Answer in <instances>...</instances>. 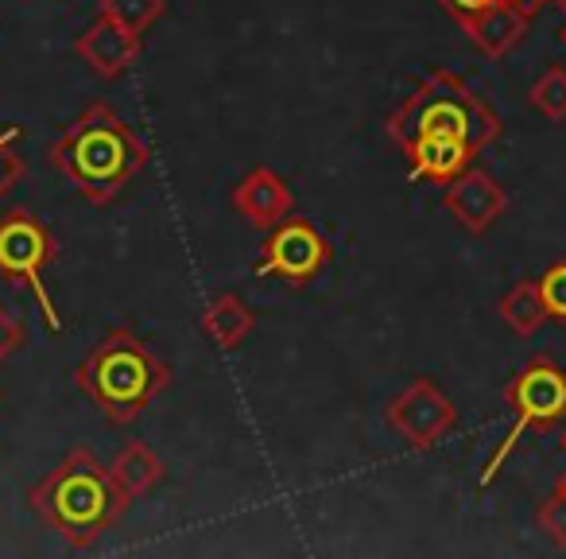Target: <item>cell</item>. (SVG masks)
Here are the masks:
<instances>
[{"mask_svg":"<svg viewBox=\"0 0 566 559\" xmlns=\"http://www.w3.org/2000/svg\"><path fill=\"white\" fill-rule=\"evenodd\" d=\"M51 257H55V237H51L48 221L40 214L24 210V206H12V210L0 214V276L12 280L17 288H28L51 331L63 334L66 323L48 292V276H43Z\"/></svg>","mask_w":566,"mask_h":559,"instance_id":"5b68a950","label":"cell"},{"mask_svg":"<svg viewBox=\"0 0 566 559\" xmlns=\"http://www.w3.org/2000/svg\"><path fill=\"white\" fill-rule=\"evenodd\" d=\"M439 4H442V9H447L454 20H465V17H473V12L493 9L496 0H439Z\"/></svg>","mask_w":566,"mask_h":559,"instance_id":"603a6c76","label":"cell"},{"mask_svg":"<svg viewBox=\"0 0 566 559\" xmlns=\"http://www.w3.org/2000/svg\"><path fill=\"white\" fill-rule=\"evenodd\" d=\"M447 210L454 214V221L470 234H485L504 210H509V190L493 179L481 167L462 172L454 183H447V195H442Z\"/></svg>","mask_w":566,"mask_h":559,"instance_id":"9c48e42d","label":"cell"},{"mask_svg":"<svg viewBox=\"0 0 566 559\" xmlns=\"http://www.w3.org/2000/svg\"><path fill=\"white\" fill-rule=\"evenodd\" d=\"M97 9H102V17H113L117 24L144 35L167 12V0H97Z\"/></svg>","mask_w":566,"mask_h":559,"instance_id":"e0dca14e","label":"cell"},{"mask_svg":"<svg viewBox=\"0 0 566 559\" xmlns=\"http://www.w3.org/2000/svg\"><path fill=\"white\" fill-rule=\"evenodd\" d=\"M532 4L524 0H496L493 9L485 12H473V17L458 20L462 32L473 40V48L489 59H504L512 48H520V40L527 35L532 28Z\"/></svg>","mask_w":566,"mask_h":559,"instance_id":"8fae6325","label":"cell"},{"mask_svg":"<svg viewBox=\"0 0 566 559\" xmlns=\"http://www.w3.org/2000/svg\"><path fill=\"white\" fill-rule=\"evenodd\" d=\"M28 159L20 156V125H0V198L24 179Z\"/></svg>","mask_w":566,"mask_h":559,"instance_id":"d6986e66","label":"cell"},{"mask_svg":"<svg viewBox=\"0 0 566 559\" xmlns=\"http://www.w3.org/2000/svg\"><path fill=\"white\" fill-rule=\"evenodd\" d=\"M252 327H256V315H252V308L244 300H237V296H218V300L206 308L202 315V331L206 339H213V346L221 350H237L244 339L252 334Z\"/></svg>","mask_w":566,"mask_h":559,"instance_id":"5bb4252c","label":"cell"},{"mask_svg":"<svg viewBox=\"0 0 566 559\" xmlns=\"http://www.w3.org/2000/svg\"><path fill=\"white\" fill-rule=\"evenodd\" d=\"M501 319L509 323V331H516L520 339L535 334L547 323V303H543V288L539 280H520L509 288V296L501 300Z\"/></svg>","mask_w":566,"mask_h":559,"instance_id":"2e32d148","label":"cell"},{"mask_svg":"<svg viewBox=\"0 0 566 559\" xmlns=\"http://www.w3.org/2000/svg\"><path fill=\"white\" fill-rule=\"evenodd\" d=\"M151 159L148 144L117 117L105 102H94L59 133L51 144L55 172L78 190L86 203L109 206L133 175Z\"/></svg>","mask_w":566,"mask_h":559,"instance_id":"6da1fadb","label":"cell"},{"mask_svg":"<svg viewBox=\"0 0 566 559\" xmlns=\"http://www.w3.org/2000/svg\"><path fill=\"white\" fill-rule=\"evenodd\" d=\"M539 528L547 532V540L555 544V548H566V494H551L547 501H539Z\"/></svg>","mask_w":566,"mask_h":559,"instance_id":"44dd1931","label":"cell"},{"mask_svg":"<svg viewBox=\"0 0 566 559\" xmlns=\"http://www.w3.org/2000/svg\"><path fill=\"white\" fill-rule=\"evenodd\" d=\"M233 206L244 221H252L256 229H272L275 221H283L295 210V190L287 187L283 175H275L272 167H252L233 190Z\"/></svg>","mask_w":566,"mask_h":559,"instance_id":"7c38bea8","label":"cell"},{"mask_svg":"<svg viewBox=\"0 0 566 559\" xmlns=\"http://www.w3.org/2000/svg\"><path fill=\"white\" fill-rule=\"evenodd\" d=\"M388 424L408 447L431 451L442 443L458 424V408L431 377H416L392 404H388Z\"/></svg>","mask_w":566,"mask_h":559,"instance_id":"ba28073f","label":"cell"},{"mask_svg":"<svg viewBox=\"0 0 566 559\" xmlns=\"http://www.w3.org/2000/svg\"><path fill=\"white\" fill-rule=\"evenodd\" d=\"M28 346V327L9 303H0V365Z\"/></svg>","mask_w":566,"mask_h":559,"instance_id":"7402d4cb","label":"cell"},{"mask_svg":"<svg viewBox=\"0 0 566 559\" xmlns=\"http://www.w3.org/2000/svg\"><path fill=\"white\" fill-rule=\"evenodd\" d=\"M331 241L318 234L315 221L307 218H287L275 221L268 241L260 245V257H256V276H275L283 284L292 288H303L311 284L326 265H331Z\"/></svg>","mask_w":566,"mask_h":559,"instance_id":"52a82bcc","label":"cell"},{"mask_svg":"<svg viewBox=\"0 0 566 559\" xmlns=\"http://www.w3.org/2000/svg\"><path fill=\"white\" fill-rule=\"evenodd\" d=\"M133 497L117 486L109 466L97 463L90 451L74 447L40 486L28 494L32 513L48 528H55L71 548H94L102 532H109L125 517Z\"/></svg>","mask_w":566,"mask_h":559,"instance_id":"7a4b0ae2","label":"cell"},{"mask_svg":"<svg viewBox=\"0 0 566 559\" xmlns=\"http://www.w3.org/2000/svg\"><path fill=\"white\" fill-rule=\"evenodd\" d=\"M558 40H563V48H566V24H563V28H558Z\"/></svg>","mask_w":566,"mask_h":559,"instance_id":"d4e9b609","label":"cell"},{"mask_svg":"<svg viewBox=\"0 0 566 559\" xmlns=\"http://www.w3.org/2000/svg\"><path fill=\"white\" fill-rule=\"evenodd\" d=\"M539 288H543V303H547V315L566 323V260H558V265H551L543 272Z\"/></svg>","mask_w":566,"mask_h":559,"instance_id":"ffe728a7","label":"cell"},{"mask_svg":"<svg viewBox=\"0 0 566 559\" xmlns=\"http://www.w3.org/2000/svg\"><path fill=\"white\" fill-rule=\"evenodd\" d=\"M74 385L102 416L117 427H128L144 416L159 393L171 389V365L133 331L113 327L74 370Z\"/></svg>","mask_w":566,"mask_h":559,"instance_id":"3957f363","label":"cell"},{"mask_svg":"<svg viewBox=\"0 0 566 559\" xmlns=\"http://www.w3.org/2000/svg\"><path fill=\"white\" fill-rule=\"evenodd\" d=\"M78 59L102 79H120L140 59V32L117 24L113 17H97L86 32L74 40Z\"/></svg>","mask_w":566,"mask_h":559,"instance_id":"30bf717a","label":"cell"},{"mask_svg":"<svg viewBox=\"0 0 566 559\" xmlns=\"http://www.w3.org/2000/svg\"><path fill=\"white\" fill-rule=\"evenodd\" d=\"M504 401H509V408L516 412V424H512V432L504 435V443L496 447V455L485 463L481 486H489V482L496 478V470H501V463L509 458V451L520 443V435L524 432H547V427H555L558 420L566 416V370H558L555 362L539 358V362L524 365V370L509 381Z\"/></svg>","mask_w":566,"mask_h":559,"instance_id":"8992f818","label":"cell"},{"mask_svg":"<svg viewBox=\"0 0 566 559\" xmlns=\"http://www.w3.org/2000/svg\"><path fill=\"white\" fill-rule=\"evenodd\" d=\"M388 136L400 148L423 136H454L481 152L501 136V117L454 71H431L388 117Z\"/></svg>","mask_w":566,"mask_h":559,"instance_id":"277c9868","label":"cell"},{"mask_svg":"<svg viewBox=\"0 0 566 559\" xmlns=\"http://www.w3.org/2000/svg\"><path fill=\"white\" fill-rule=\"evenodd\" d=\"M109 474L117 478V486L125 489L128 497H140V494H148L151 486L164 482L167 466L151 447H144V443H128V447L113 458Z\"/></svg>","mask_w":566,"mask_h":559,"instance_id":"9a60e30c","label":"cell"},{"mask_svg":"<svg viewBox=\"0 0 566 559\" xmlns=\"http://www.w3.org/2000/svg\"><path fill=\"white\" fill-rule=\"evenodd\" d=\"M527 97H532V105L543 113V117L563 121L566 117V71L563 66H551V71L535 82Z\"/></svg>","mask_w":566,"mask_h":559,"instance_id":"ac0fdd59","label":"cell"},{"mask_svg":"<svg viewBox=\"0 0 566 559\" xmlns=\"http://www.w3.org/2000/svg\"><path fill=\"white\" fill-rule=\"evenodd\" d=\"M524 4H532V0H524ZM532 9H535V4H532Z\"/></svg>","mask_w":566,"mask_h":559,"instance_id":"4316f807","label":"cell"},{"mask_svg":"<svg viewBox=\"0 0 566 559\" xmlns=\"http://www.w3.org/2000/svg\"><path fill=\"white\" fill-rule=\"evenodd\" d=\"M563 451H566V435H563Z\"/></svg>","mask_w":566,"mask_h":559,"instance_id":"484cf974","label":"cell"},{"mask_svg":"<svg viewBox=\"0 0 566 559\" xmlns=\"http://www.w3.org/2000/svg\"><path fill=\"white\" fill-rule=\"evenodd\" d=\"M408 152V167L411 179H431V183H454L462 172H470L473 159H478V148L465 141H454V136H423V141L403 144Z\"/></svg>","mask_w":566,"mask_h":559,"instance_id":"4fadbf2b","label":"cell"},{"mask_svg":"<svg viewBox=\"0 0 566 559\" xmlns=\"http://www.w3.org/2000/svg\"><path fill=\"white\" fill-rule=\"evenodd\" d=\"M555 489H558V494H566V470H563V474H558V482H555Z\"/></svg>","mask_w":566,"mask_h":559,"instance_id":"cb8c5ba5","label":"cell"}]
</instances>
